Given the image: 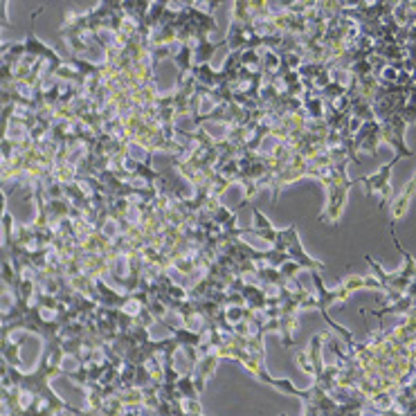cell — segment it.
I'll use <instances>...</instances> for the list:
<instances>
[{
	"instance_id": "cell-1",
	"label": "cell",
	"mask_w": 416,
	"mask_h": 416,
	"mask_svg": "<svg viewBox=\"0 0 416 416\" xmlns=\"http://www.w3.org/2000/svg\"><path fill=\"white\" fill-rule=\"evenodd\" d=\"M416 191V176L412 180H409V187H405L403 189V193H401V198L391 205V214H394V221L396 218H401L403 214H405V207H407V203H409V198H412V193Z\"/></svg>"
}]
</instances>
